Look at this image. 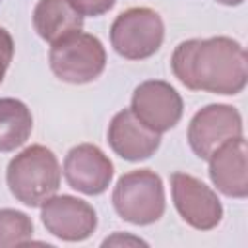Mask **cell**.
I'll use <instances>...</instances> for the list:
<instances>
[{"label":"cell","mask_w":248,"mask_h":248,"mask_svg":"<svg viewBox=\"0 0 248 248\" xmlns=\"http://www.w3.org/2000/svg\"><path fill=\"white\" fill-rule=\"evenodd\" d=\"M130 110L149 130L163 134L180 122L184 105L180 93L170 83L163 79H147L134 89Z\"/></svg>","instance_id":"7"},{"label":"cell","mask_w":248,"mask_h":248,"mask_svg":"<svg viewBox=\"0 0 248 248\" xmlns=\"http://www.w3.org/2000/svg\"><path fill=\"white\" fill-rule=\"evenodd\" d=\"M48 64L58 79L83 85L97 79L105 72L107 52L95 35L79 29L50 45Z\"/></svg>","instance_id":"3"},{"label":"cell","mask_w":248,"mask_h":248,"mask_svg":"<svg viewBox=\"0 0 248 248\" xmlns=\"http://www.w3.org/2000/svg\"><path fill=\"white\" fill-rule=\"evenodd\" d=\"M114 174L112 161L95 143H79L72 147L64 159V178L70 188L85 194H103Z\"/></svg>","instance_id":"10"},{"label":"cell","mask_w":248,"mask_h":248,"mask_svg":"<svg viewBox=\"0 0 248 248\" xmlns=\"http://www.w3.org/2000/svg\"><path fill=\"white\" fill-rule=\"evenodd\" d=\"M112 205L116 213L132 225H151L165 213V186L151 169L124 172L114 190Z\"/></svg>","instance_id":"4"},{"label":"cell","mask_w":248,"mask_h":248,"mask_svg":"<svg viewBox=\"0 0 248 248\" xmlns=\"http://www.w3.org/2000/svg\"><path fill=\"white\" fill-rule=\"evenodd\" d=\"M33 27L43 41L52 45L79 31L83 27V16H79L68 0H39L33 10Z\"/></svg>","instance_id":"13"},{"label":"cell","mask_w":248,"mask_h":248,"mask_svg":"<svg viewBox=\"0 0 248 248\" xmlns=\"http://www.w3.org/2000/svg\"><path fill=\"white\" fill-rule=\"evenodd\" d=\"M215 2H219V4H223V6H238V4H242L244 0H215Z\"/></svg>","instance_id":"19"},{"label":"cell","mask_w":248,"mask_h":248,"mask_svg":"<svg viewBox=\"0 0 248 248\" xmlns=\"http://www.w3.org/2000/svg\"><path fill=\"white\" fill-rule=\"evenodd\" d=\"M107 140L110 149L126 161L149 159L161 145V134L149 130L130 108L116 112L108 124Z\"/></svg>","instance_id":"11"},{"label":"cell","mask_w":248,"mask_h":248,"mask_svg":"<svg viewBox=\"0 0 248 248\" xmlns=\"http://www.w3.org/2000/svg\"><path fill=\"white\" fill-rule=\"evenodd\" d=\"M172 202L178 215L198 231H211L223 219V205L217 194L200 178L188 172L170 174Z\"/></svg>","instance_id":"6"},{"label":"cell","mask_w":248,"mask_h":248,"mask_svg":"<svg viewBox=\"0 0 248 248\" xmlns=\"http://www.w3.org/2000/svg\"><path fill=\"white\" fill-rule=\"evenodd\" d=\"M68 2L79 16H91V17L107 14L116 4V0H68Z\"/></svg>","instance_id":"16"},{"label":"cell","mask_w":248,"mask_h":248,"mask_svg":"<svg viewBox=\"0 0 248 248\" xmlns=\"http://www.w3.org/2000/svg\"><path fill=\"white\" fill-rule=\"evenodd\" d=\"M41 221L52 236L68 242H81L97 229V213L93 205L68 194H54L43 202Z\"/></svg>","instance_id":"9"},{"label":"cell","mask_w":248,"mask_h":248,"mask_svg":"<svg viewBox=\"0 0 248 248\" xmlns=\"http://www.w3.org/2000/svg\"><path fill=\"white\" fill-rule=\"evenodd\" d=\"M12 58H14V39L8 29L0 27V83L10 68Z\"/></svg>","instance_id":"17"},{"label":"cell","mask_w":248,"mask_h":248,"mask_svg":"<svg viewBox=\"0 0 248 248\" xmlns=\"http://www.w3.org/2000/svg\"><path fill=\"white\" fill-rule=\"evenodd\" d=\"M62 178L56 155L41 145H29L19 151L8 165L6 182L12 196L29 207H39L58 192Z\"/></svg>","instance_id":"2"},{"label":"cell","mask_w":248,"mask_h":248,"mask_svg":"<svg viewBox=\"0 0 248 248\" xmlns=\"http://www.w3.org/2000/svg\"><path fill=\"white\" fill-rule=\"evenodd\" d=\"M174 78L192 91L236 95L246 87V50L231 37L182 41L170 58Z\"/></svg>","instance_id":"1"},{"label":"cell","mask_w":248,"mask_h":248,"mask_svg":"<svg viewBox=\"0 0 248 248\" xmlns=\"http://www.w3.org/2000/svg\"><path fill=\"white\" fill-rule=\"evenodd\" d=\"M145 246L147 242L138 238V236H130V234H122V232H114L112 236L103 240V246Z\"/></svg>","instance_id":"18"},{"label":"cell","mask_w":248,"mask_h":248,"mask_svg":"<svg viewBox=\"0 0 248 248\" xmlns=\"http://www.w3.org/2000/svg\"><path fill=\"white\" fill-rule=\"evenodd\" d=\"M165 39L161 16L145 6L128 8L110 25V45L126 60H145L153 56Z\"/></svg>","instance_id":"5"},{"label":"cell","mask_w":248,"mask_h":248,"mask_svg":"<svg viewBox=\"0 0 248 248\" xmlns=\"http://www.w3.org/2000/svg\"><path fill=\"white\" fill-rule=\"evenodd\" d=\"M33 130L29 107L14 97H0V151L8 153L21 147Z\"/></svg>","instance_id":"14"},{"label":"cell","mask_w":248,"mask_h":248,"mask_svg":"<svg viewBox=\"0 0 248 248\" xmlns=\"http://www.w3.org/2000/svg\"><path fill=\"white\" fill-rule=\"evenodd\" d=\"M33 238V221L27 213L4 207L0 209V248L23 246Z\"/></svg>","instance_id":"15"},{"label":"cell","mask_w":248,"mask_h":248,"mask_svg":"<svg viewBox=\"0 0 248 248\" xmlns=\"http://www.w3.org/2000/svg\"><path fill=\"white\" fill-rule=\"evenodd\" d=\"M238 136H242V116L234 107L223 103L200 108L188 126V143L205 161L221 143Z\"/></svg>","instance_id":"8"},{"label":"cell","mask_w":248,"mask_h":248,"mask_svg":"<svg viewBox=\"0 0 248 248\" xmlns=\"http://www.w3.org/2000/svg\"><path fill=\"white\" fill-rule=\"evenodd\" d=\"M209 178L213 186L229 198L248 196L246 178V140L242 136L221 143L209 155Z\"/></svg>","instance_id":"12"}]
</instances>
